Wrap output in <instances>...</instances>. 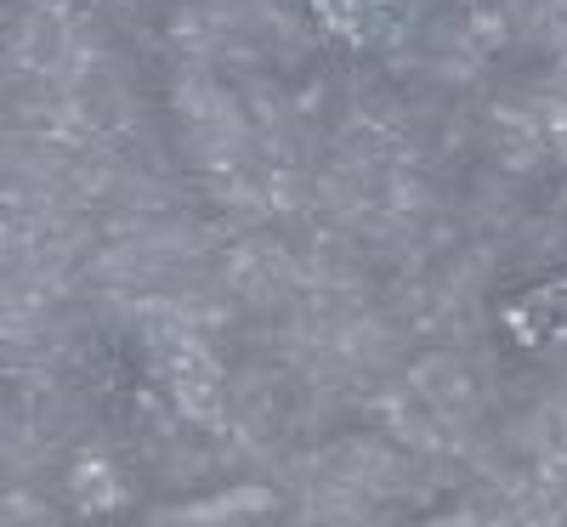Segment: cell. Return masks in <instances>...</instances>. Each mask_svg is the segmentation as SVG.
<instances>
[{"mask_svg": "<svg viewBox=\"0 0 567 527\" xmlns=\"http://www.w3.org/2000/svg\"><path fill=\"white\" fill-rule=\"evenodd\" d=\"M499 329L523 352H556L567 347V272H550L528 283L523 296H511L499 307Z\"/></svg>", "mask_w": 567, "mask_h": 527, "instance_id": "obj_1", "label": "cell"}]
</instances>
